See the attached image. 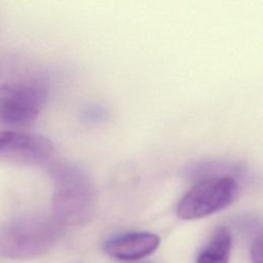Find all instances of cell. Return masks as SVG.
I'll return each instance as SVG.
<instances>
[{"mask_svg":"<svg viewBox=\"0 0 263 263\" xmlns=\"http://www.w3.org/2000/svg\"><path fill=\"white\" fill-rule=\"evenodd\" d=\"M48 97V81L15 58L0 60V125L26 127L34 123Z\"/></svg>","mask_w":263,"mask_h":263,"instance_id":"cell-1","label":"cell"},{"mask_svg":"<svg viewBox=\"0 0 263 263\" xmlns=\"http://www.w3.org/2000/svg\"><path fill=\"white\" fill-rule=\"evenodd\" d=\"M52 216L61 225L88 222L96 209V190L85 171L75 164H60L52 172Z\"/></svg>","mask_w":263,"mask_h":263,"instance_id":"cell-2","label":"cell"},{"mask_svg":"<svg viewBox=\"0 0 263 263\" xmlns=\"http://www.w3.org/2000/svg\"><path fill=\"white\" fill-rule=\"evenodd\" d=\"M61 225L51 215H29L16 218L0 227V256L27 259L49 251L60 239Z\"/></svg>","mask_w":263,"mask_h":263,"instance_id":"cell-3","label":"cell"},{"mask_svg":"<svg viewBox=\"0 0 263 263\" xmlns=\"http://www.w3.org/2000/svg\"><path fill=\"white\" fill-rule=\"evenodd\" d=\"M237 195L238 184L232 176H211L186 192L178 202L177 215L183 220L201 219L224 210Z\"/></svg>","mask_w":263,"mask_h":263,"instance_id":"cell-4","label":"cell"},{"mask_svg":"<svg viewBox=\"0 0 263 263\" xmlns=\"http://www.w3.org/2000/svg\"><path fill=\"white\" fill-rule=\"evenodd\" d=\"M54 147L45 137L15 129L0 130V157L23 163H41L52 157Z\"/></svg>","mask_w":263,"mask_h":263,"instance_id":"cell-5","label":"cell"},{"mask_svg":"<svg viewBox=\"0 0 263 263\" xmlns=\"http://www.w3.org/2000/svg\"><path fill=\"white\" fill-rule=\"evenodd\" d=\"M160 238L150 232H133L106 241L104 251L109 256L124 261L139 260L157 250Z\"/></svg>","mask_w":263,"mask_h":263,"instance_id":"cell-6","label":"cell"},{"mask_svg":"<svg viewBox=\"0 0 263 263\" xmlns=\"http://www.w3.org/2000/svg\"><path fill=\"white\" fill-rule=\"evenodd\" d=\"M232 245L230 231L226 227H218L212 234L208 245L200 251L196 263H228Z\"/></svg>","mask_w":263,"mask_h":263,"instance_id":"cell-7","label":"cell"},{"mask_svg":"<svg viewBox=\"0 0 263 263\" xmlns=\"http://www.w3.org/2000/svg\"><path fill=\"white\" fill-rule=\"evenodd\" d=\"M252 263H262V239L257 238L251 249Z\"/></svg>","mask_w":263,"mask_h":263,"instance_id":"cell-8","label":"cell"}]
</instances>
